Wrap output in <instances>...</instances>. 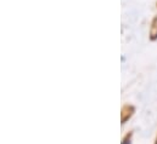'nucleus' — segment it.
I'll return each mask as SVG.
<instances>
[{
    "label": "nucleus",
    "instance_id": "nucleus-1",
    "mask_svg": "<svg viewBox=\"0 0 157 144\" xmlns=\"http://www.w3.org/2000/svg\"><path fill=\"white\" fill-rule=\"evenodd\" d=\"M134 114V108L132 106H125L122 109V113H121V116H122V124H125L130 117L132 115Z\"/></svg>",
    "mask_w": 157,
    "mask_h": 144
},
{
    "label": "nucleus",
    "instance_id": "nucleus-2",
    "mask_svg": "<svg viewBox=\"0 0 157 144\" xmlns=\"http://www.w3.org/2000/svg\"><path fill=\"white\" fill-rule=\"evenodd\" d=\"M157 39V17L152 21V27H151V40Z\"/></svg>",
    "mask_w": 157,
    "mask_h": 144
},
{
    "label": "nucleus",
    "instance_id": "nucleus-3",
    "mask_svg": "<svg viewBox=\"0 0 157 144\" xmlns=\"http://www.w3.org/2000/svg\"><path fill=\"white\" fill-rule=\"evenodd\" d=\"M130 137H132V133L127 135V136H125V138L122 141V143L121 144H130Z\"/></svg>",
    "mask_w": 157,
    "mask_h": 144
},
{
    "label": "nucleus",
    "instance_id": "nucleus-4",
    "mask_svg": "<svg viewBox=\"0 0 157 144\" xmlns=\"http://www.w3.org/2000/svg\"><path fill=\"white\" fill-rule=\"evenodd\" d=\"M155 144H157V138H156V142H155Z\"/></svg>",
    "mask_w": 157,
    "mask_h": 144
}]
</instances>
